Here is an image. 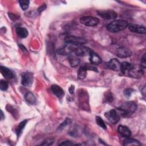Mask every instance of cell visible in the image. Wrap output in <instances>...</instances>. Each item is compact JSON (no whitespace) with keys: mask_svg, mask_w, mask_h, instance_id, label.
I'll list each match as a JSON object with an SVG mask.
<instances>
[{"mask_svg":"<svg viewBox=\"0 0 146 146\" xmlns=\"http://www.w3.org/2000/svg\"><path fill=\"white\" fill-rule=\"evenodd\" d=\"M121 115L128 116L134 113L137 109V105L134 102H126L118 107Z\"/></svg>","mask_w":146,"mask_h":146,"instance_id":"obj_1","label":"cell"},{"mask_svg":"<svg viewBox=\"0 0 146 146\" xmlns=\"http://www.w3.org/2000/svg\"><path fill=\"white\" fill-rule=\"evenodd\" d=\"M128 25V22L123 19L115 20L107 26V29L111 33H117L124 30Z\"/></svg>","mask_w":146,"mask_h":146,"instance_id":"obj_2","label":"cell"},{"mask_svg":"<svg viewBox=\"0 0 146 146\" xmlns=\"http://www.w3.org/2000/svg\"><path fill=\"white\" fill-rule=\"evenodd\" d=\"M65 41L68 44L74 46H82L87 42V40L82 36L68 35L65 38Z\"/></svg>","mask_w":146,"mask_h":146,"instance_id":"obj_3","label":"cell"},{"mask_svg":"<svg viewBox=\"0 0 146 146\" xmlns=\"http://www.w3.org/2000/svg\"><path fill=\"white\" fill-rule=\"evenodd\" d=\"M80 22L86 26H96L99 23V20L98 18L94 17L86 16L80 18Z\"/></svg>","mask_w":146,"mask_h":146,"instance_id":"obj_4","label":"cell"},{"mask_svg":"<svg viewBox=\"0 0 146 146\" xmlns=\"http://www.w3.org/2000/svg\"><path fill=\"white\" fill-rule=\"evenodd\" d=\"M105 117L112 124H116L119 121V115L115 110H111L104 113Z\"/></svg>","mask_w":146,"mask_h":146,"instance_id":"obj_5","label":"cell"},{"mask_svg":"<svg viewBox=\"0 0 146 146\" xmlns=\"http://www.w3.org/2000/svg\"><path fill=\"white\" fill-rule=\"evenodd\" d=\"M98 14L102 18L106 19H115L117 17V13L112 10H105L97 11Z\"/></svg>","mask_w":146,"mask_h":146,"instance_id":"obj_6","label":"cell"},{"mask_svg":"<svg viewBox=\"0 0 146 146\" xmlns=\"http://www.w3.org/2000/svg\"><path fill=\"white\" fill-rule=\"evenodd\" d=\"M33 82V74L30 72H25L22 73L21 78V83L26 87L31 86Z\"/></svg>","mask_w":146,"mask_h":146,"instance_id":"obj_7","label":"cell"},{"mask_svg":"<svg viewBox=\"0 0 146 146\" xmlns=\"http://www.w3.org/2000/svg\"><path fill=\"white\" fill-rule=\"evenodd\" d=\"M143 74L144 72L141 67H136L132 65L127 75L134 78H140L143 75Z\"/></svg>","mask_w":146,"mask_h":146,"instance_id":"obj_8","label":"cell"},{"mask_svg":"<svg viewBox=\"0 0 146 146\" xmlns=\"http://www.w3.org/2000/svg\"><path fill=\"white\" fill-rule=\"evenodd\" d=\"M92 51L88 47L83 46H79L75 47L74 52L78 56H84L87 55H90Z\"/></svg>","mask_w":146,"mask_h":146,"instance_id":"obj_9","label":"cell"},{"mask_svg":"<svg viewBox=\"0 0 146 146\" xmlns=\"http://www.w3.org/2000/svg\"><path fill=\"white\" fill-rule=\"evenodd\" d=\"M132 51L128 48L124 47H119L116 50V54L117 56L121 58H125L132 55Z\"/></svg>","mask_w":146,"mask_h":146,"instance_id":"obj_10","label":"cell"},{"mask_svg":"<svg viewBox=\"0 0 146 146\" xmlns=\"http://www.w3.org/2000/svg\"><path fill=\"white\" fill-rule=\"evenodd\" d=\"M75 47H75L74 45L68 43V44L65 45L63 47L59 48L58 50V53L61 55H70L72 52H74Z\"/></svg>","mask_w":146,"mask_h":146,"instance_id":"obj_11","label":"cell"},{"mask_svg":"<svg viewBox=\"0 0 146 146\" xmlns=\"http://www.w3.org/2000/svg\"><path fill=\"white\" fill-rule=\"evenodd\" d=\"M129 30L133 33H138V34H144L146 33L145 27L143 26L136 25V24H130L128 25Z\"/></svg>","mask_w":146,"mask_h":146,"instance_id":"obj_12","label":"cell"},{"mask_svg":"<svg viewBox=\"0 0 146 146\" xmlns=\"http://www.w3.org/2000/svg\"><path fill=\"white\" fill-rule=\"evenodd\" d=\"M107 66L110 69L113 71H120L121 63L117 59L113 58L111 59L107 63Z\"/></svg>","mask_w":146,"mask_h":146,"instance_id":"obj_13","label":"cell"},{"mask_svg":"<svg viewBox=\"0 0 146 146\" xmlns=\"http://www.w3.org/2000/svg\"><path fill=\"white\" fill-rule=\"evenodd\" d=\"M51 89L54 94H55L59 98H62L64 95V92L63 90L60 86L56 84L52 85L51 87Z\"/></svg>","mask_w":146,"mask_h":146,"instance_id":"obj_14","label":"cell"},{"mask_svg":"<svg viewBox=\"0 0 146 146\" xmlns=\"http://www.w3.org/2000/svg\"><path fill=\"white\" fill-rule=\"evenodd\" d=\"M117 131L121 136L125 137H129L131 135V132L130 129L125 125H120L118 127Z\"/></svg>","mask_w":146,"mask_h":146,"instance_id":"obj_15","label":"cell"},{"mask_svg":"<svg viewBox=\"0 0 146 146\" xmlns=\"http://www.w3.org/2000/svg\"><path fill=\"white\" fill-rule=\"evenodd\" d=\"M68 61L70 62V65L72 67H75L76 66H78L79 63H80V59L79 58V56H78L76 55L75 54H70L68 58Z\"/></svg>","mask_w":146,"mask_h":146,"instance_id":"obj_16","label":"cell"},{"mask_svg":"<svg viewBox=\"0 0 146 146\" xmlns=\"http://www.w3.org/2000/svg\"><path fill=\"white\" fill-rule=\"evenodd\" d=\"M89 55H90L89 59L91 64H99L102 63V58L99 55H98L95 52L92 51Z\"/></svg>","mask_w":146,"mask_h":146,"instance_id":"obj_17","label":"cell"},{"mask_svg":"<svg viewBox=\"0 0 146 146\" xmlns=\"http://www.w3.org/2000/svg\"><path fill=\"white\" fill-rule=\"evenodd\" d=\"M0 71L2 75L7 79H11L13 78V72L8 68L5 66H1Z\"/></svg>","mask_w":146,"mask_h":146,"instance_id":"obj_18","label":"cell"},{"mask_svg":"<svg viewBox=\"0 0 146 146\" xmlns=\"http://www.w3.org/2000/svg\"><path fill=\"white\" fill-rule=\"evenodd\" d=\"M16 33L18 36L21 38H25L27 36L29 33L27 30L23 27H18L15 30Z\"/></svg>","mask_w":146,"mask_h":146,"instance_id":"obj_19","label":"cell"},{"mask_svg":"<svg viewBox=\"0 0 146 146\" xmlns=\"http://www.w3.org/2000/svg\"><path fill=\"white\" fill-rule=\"evenodd\" d=\"M132 64L128 62H123L121 63L120 71L123 74H128L129 71L131 68Z\"/></svg>","mask_w":146,"mask_h":146,"instance_id":"obj_20","label":"cell"},{"mask_svg":"<svg viewBox=\"0 0 146 146\" xmlns=\"http://www.w3.org/2000/svg\"><path fill=\"white\" fill-rule=\"evenodd\" d=\"M123 144L124 145L129 146V145H140L141 144L137 140L127 137L126 139L124 140Z\"/></svg>","mask_w":146,"mask_h":146,"instance_id":"obj_21","label":"cell"},{"mask_svg":"<svg viewBox=\"0 0 146 146\" xmlns=\"http://www.w3.org/2000/svg\"><path fill=\"white\" fill-rule=\"evenodd\" d=\"M25 100L27 103L31 104H33L35 103L36 102V99L34 96V95L31 92H27L25 96Z\"/></svg>","mask_w":146,"mask_h":146,"instance_id":"obj_22","label":"cell"},{"mask_svg":"<svg viewBox=\"0 0 146 146\" xmlns=\"http://www.w3.org/2000/svg\"><path fill=\"white\" fill-rule=\"evenodd\" d=\"M27 122V120H24L23 121H22L17 126V127L16 128V129H15V132H16V134L17 135L18 137H19L20 135H21L22 132V131L24 129V127H25L26 123Z\"/></svg>","mask_w":146,"mask_h":146,"instance_id":"obj_23","label":"cell"},{"mask_svg":"<svg viewBox=\"0 0 146 146\" xmlns=\"http://www.w3.org/2000/svg\"><path fill=\"white\" fill-rule=\"evenodd\" d=\"M87 71L84 66L80 67L78 71V78L79 79H84L87 75Z\"/></svg>","mask_w":146,"mask_h":146,"instance_id":"obj_24","label":"cell"},{"mask_svg":"<svg viewBox=\"0 0 146 146\" xmlns=\"http://www.w3.org/2000/svg\"><path fill=\"white\" fill-rule=\"evenodd\" d=\"M104 102L106 103H111L113 100L112 94L110 91H108L105 93L104 96Z\"/></svg>","mask_w":146,"mask_h":146,"instance_id":"obj_25","label":"cell"},{"mask_svg":"<svg viewBox=\"0 0 146 146\" xmlns=\"http://www.w3.org/2000/svg\"><path fill=\"white\" fill-rule=\"evenodd\" d=\"M95 120H96V122L97 124L99 126H100V127H102L103 129H106L107 128L106 124H105L104 121H103V120L102 119V117H100V116H96L95 117Z\"/></svg>","mask_w":146,"mask_h":146,"instance_id":"obj_26","label":"cell"},{"mask_svg":"<svg viewBox=\"0 0 146 146\" xmlns=\"http://www.w3.org/2000/svg\"><path fill=\"white\" fill-rule=\"evenodd\" d=\"M19 3L22 10H26L28 9L30 2L27 0H21L19 1Z\"/></svg>","mask_w":146,"mask_h":146,"instance_id":"obj_27","label":"cell"},{"mask_svg":"<svg viewBox=\"0 0 146 146\" xmlns=\"http://www.w3.org/2000/svg\"><path fill=\"white\" fill-rule=\"evenodd\" d=\"M8 88V83L7 82L1 79L0 80V89L2 91H6Z\"/></svg>","mask_w":146,"mask_h":146,"instance_id":"obj_28","label":"cell"},{"mask_svg":"<svg viewBox=\"0 0 146 146\" xmlns=\"http://www.w3.org/2000/svg\"><path fill=\"white\" fill-rule=\"evenodd\" d=\"M54 139L52 138H47L45 139L44 141H43V143H41V145H50L53 144L54 142Z\"/></svg>","mask_w":146,"mask_h":146,"instance_id":"obj_29","label":"cell"},{"mask_svg":"<svg viewBox=\"0 0 146 146\" xmlns=\"http://www.w3.org/2000/svg\"><path fill=\"white\" fill-rule=\"evenodd\" d=\"M85 68L87 69V70H92V71H94L95 72H98V69L96 67L94 66L92 64H86L84 65H83Z\"/></svg>","mask_w":146,"mask_h":146,"instance_id":"obj_30","label":"cell"},{"mask_svg":"<svg viewBox=\"0 0 146 146\" xmlns=\"http://www.w3.org/2000/svg\"><path fill=\"white\" fill-rule=\"evenodd\" d=\"M71 121L70 119L67 118V119L64 120V121H63V122L59 126L58 129H59V130L62 129H63V128H64L67 125H68L69 123H70Z\"/></svg>","mask_w":146,"mask_h":146,"instance_id":"obj_31","label":"cell"},{"mask_svg":"<svg viewBox=\"0 0 146 146\" xmlns=\"http://www.w3.org/2000/svg\"><path fill=\"white\" fill-rule=\"evenodd\" d=\"M133 90L132 89V88H126V89L124 91V94L126 98H129V97H130V96L131 95L132 93L133 92Z\"/></svg>","mask_w":146,"mask_h":146,"instance_id":"obj_32","label":"cell"},{"mask_svg":"<svg viewBox=\"0 0 146 146\" xmlns=\"http://www.w3.org/2000/svg\"><path fill=\"white\" fill-rule=\"evenodd\" d=\"M145 54H144L141 58V67L142 68H145L146 66V61H145Z\"/></svg>","mask_w":146,"mask_h":146,"instance_id":"obj_33","label":"cell"},{"mask_svg":"<svg viewBox=\"0 0 146 146\" xmlns=\"http://www.w3.org/2000/svg\"><path fill=\"white\" fill-rule=\"evenodd\" d=\"M60 145H74L73 143H72L71 141H68V140H67V141H64L63 142H62V143L59 144Z\"/></svg>","mask_w":146,"mask_h":146,"instance_id":"obj_34","label":"cell"},{"mask_svg":"<svg viewBox=\"0 0 146 146\" xmlns=\"http://www.w3.org/2000/svg\"><path fill=\"white\" fill-rule=\"evenodd\" d=\"M46 5L45 4H43V5H42L41 6H40L38 9V13H42L43 10H44V9H46Z\"/></svg>","mask_w":146,"mask_h":146,"instance_id":"obj_35","label":"cell"},{"mask_svg":"<svg viewBox=\"0 0 146 146\" xmlns=\"http://www.w3.org/2000/svg\"><path fill=\"white\" fill-rule=\"evenodd\" d=\"M9 16L10 17V19L11 20H15V19H18V17L17 16H16L15 14H13V13H9Z\"/></svg>","mask_w":146,"mask_h":146,"instance_id":"obj_36","label":"cell"},{"mask_svg":"<svg viewBox=\"0 0 146 146\" xmlns=\"http://www.w3.org/2000/svg\"><path fill=\"white\" fill-rule=\"evenodd\" d=\"M141 93L143 94V95L144 96H145V86H144L143 87V88H141Z\"/></svg>","mask_w":146,"mask_h":146,"instance_id":"obj_37","label":"cell"},{"mask_svg":"<svg viewBox=\"0 0 146 146\" xmlns=\"http://www.w3.org/2000/svg\"><path fill=\"white\" fill-rule=\"evenodd\" d=\"M74 86H71L70 88H69V91L71 94H73L74 93Z\"/></svg>","mask_w":146,"mask_h":146,"instance_id":"obj_38","label":"cell"},{"mask_svg":"<svg viewBox=\"0 0 146 146\" xmlns=\"http://www.w3.org/2000/svg\"><path fill=\"white\" fill-rule=\"evenodd\" d=\"M4 118H5V116L3 115V111L1 110V120H3Z\"/></svg>","mask_w":146,"mask_h":146,"instance_id":"obj_39","label":"cell"}]
</instances>
